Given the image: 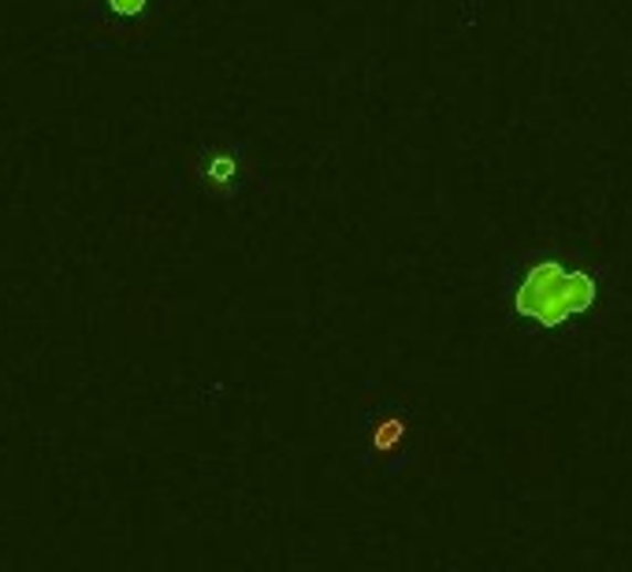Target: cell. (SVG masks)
Segmentation results:
<instances>
[{
    "label": "cell",
    "mask_w": 632,
    "mask_h": 572,
    "mask_svg": "<svg viewBox=\"0 0 632 572\" xmlns=\"http://www.w3.org/2000/svg\"><path fill=\"white\" fill-rule=\"evenodd\" d=\"M599 279L588 268H569L562 261L533 264L514 290V313L539 327H562L596 309Z\"/></svg>",
    "instance_id": "obj_1"
},
{
    "label": "cell",
    "mask_w": 632,
    "mask_h": 572,
    "mask_svg": "<svg viewBox=\"0 0 632 572\" xmlns=\"http://www.w3.org/2000/svg\"><path fill=\"white\" fill-rule=\"evenodd\" d=\"M193 182L212 201H234L246 190V152L234 141H206L193 157Z\"/></svg>",
    "instance_id": "obj_2"
},
{
    "label": "cell",
    "mask_w": 632,
    "mask_h": 572,
    "mask_svg": "<svg viewBox=\"0 0 632 572\" xmlns=\"http://www.w3.org/2000/svg\"><path fill=\"white\" fill-rule=\"evenodd\" d=\"M152 12V0H86V12H83V27H105V30H124L146 23Z\"/></svg>",
    "instance_id": "obj_3"
},
{
    "label": "cell",
    "mask_w": 632,
    "mask_h": 572,
    "mask_svg": "<svg viewBox=\"0 0 632 572\" xmlns=\"http://www.w3.org/2000/svg\"><path fill=\"white\" fill-rule=\"evenodd\" d=\"M405 435H410V421L394 409H383V413L372 416V449L380 457H391L399 454L405 446Z\"/></svg>",
    "instance_id": "obj_4"
}]
</instances>
